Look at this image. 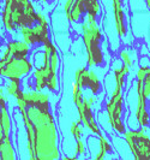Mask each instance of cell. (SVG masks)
<instances>
[{
	"label": "cell",
	"mask_w": 150,
	"mask_h": 160,
	"mask_svg": "<svg viewBox=\"0 0 150 160\" xmlns=\"http://www.w3.org/2000/svg\"><path fill=\"white\" fill-rule=\"evenodd\" d=\"M31 46L28 45L24 40H10L6 42V45L2 47V51L0 53V59L7 60L8 58H25L30 54Z\"/></svg>",
	"instance_id": "9c48e42d"
},
{
	"label": "cell",
	"mask_w": 150,
	"mask_h": 160,
	"mask_svg": "<svg viewBox=\"0 0 150 160\" xmlns=\"http://www.w3.org/2000/svg\"><path fill=\"white\" fill-rule=\"evenodd\" d=\"M34 70V63L28 57L25 58H15L11 57L6 60L4 68L0 70V75L6 80H23L29 76Z\"/></svg>",
	"instance_id": "8992f818"
},
{
	"label": "cell",
	"mask_w": 150,
	"mask_h": 160,
	"mask_svg": "<svg viewBox=\"0 0 150 160\" xmlns=\"http://www.w3.org/2000/svg\"><path fill=\"white\" fill-rule=\"evenodd\" d=\"M36 8L32 0H4L1 21L5 32L13 35L23 27H34L37 23Z\"/></svg>",
	"instance_id": "7a4b0ae2"
},
{
	"label": "cell",
	"mask_w": 150,
	"mask_h": 160,
	"mask_svg": "<svg viewBox=\"0 0 150 160\" xmlns=\"http://www.w3.org/2000/svg\"><path fill=\"white\" fill-rule=\"evenodd\" d=\"M85 15H87V8H85L84 0H76L73 6H72L71 11H70V13L66 15V18H67L69 23L77 24L83 22Z\"/></svg>",
	"instance_id": "4fadbf2b"
},
{
	"label": "cell",
	"mask_w": 150,
	"mask_h": 160,
	"mask_svg": "<svg viewBox=\"0 0 150 160\" xmlns=\"http://www.w3.org/2000/svg\"><path fill=\"white\" fill-rule=\"evenodd\" d=\"M36 18H37V23L49 24V21H48L47 16H46L42 11H37V12H36Z\"/></svg>",
	"instance_id": "603a6c76"
},
{
	"label": "cell",
	"mask_w": 150,
	"mask_h": 160,
	"mask_svg": "<svg viewBox=\"0 0 150 160\" xmlns=\"http://www.w3.org/2000/svg\"><path fill=\"white\" fill-rule=\"evenodd\" d=\"M21 92L22 90H19L15 98L21 96ZM24 108L28 113L29 118L31 119L34 129H35L36 160L61 159V152L59 148L58 127H56V118L53 113L51 112V108L30 106L25 102H24Z\"/></svg>",
	"instance_id": "6da1fadb"
},
{
	"label": "cell",
	"mask_w": 150,
	"mask_h": 160,
	"mask_svg": "<svg viewBox=\"0 0 150 160\" xmlns=\"http://www.w3.org/2000/svg\"><path fill=\"white\" fill-rule=\"evenodd\" d=\"M106 112L108 117V123L113 130H115L118 134L124 135L125 125L123 122V113H124V94L123 88L117 87L113 90L111 99L106 104Z\"/></svg>",
	"instance_id": "277c9868"
},
{
	"label": "cell",
	"mask_w": 150,
	"mask_h": 160,
	"mask_svg": "<svg viewBox=\"0 0 150 160\" xmlns=\"http://www.w3.org/2000/svg\"><path fill=\"white\" fill-rule=\"evenodd\" d=\"M124 0H112V10H113V17H114V24L115 30L118 32L119 38H124L127 32L126 16L123 8Z\"/></svg>",
	"instance_id": "30bf717a"
},
{
	"label": "cell",
	"mask_w": 150,
	"mask_h": 160,
	"mask_svg": "<svg viewBox=\"0 0 150 160\" xmlns=\"http://www.w3.org/2000/svg\"><path fill=\"white\" fill-rule=\"evenodd\" d=\"M46 89L51 93H58L59 89H60V82H59V77L58 75H53L49 77V80L47 81V86H46Z\"/></svg>",
	"instance_id": "ffe728a7"
},
{
	"label": "cell",
	"mask_w": 150,
	"mask_h": 160,
	"mask_svg": "<svg viewBox=\"0 0 150 160\" xmlns=\"http://www.w3.org/2000/svg\"><path fill=\"white\" fill-rule=\"evenodd\" d=\"M124 136L134 159L150 160V137L143 130H130Z\"/></svg>",
	"instance_id": "5b68a950"
},
{
	"label": "cell",
	"mask_w": 150,
	"mask_h": 160,
	"mask_svg": "<svg viewBox=\"0 0 150 160\" xmlns=\"http://www.w3.org/2000/svg\"><path fill=\"white\" fill-rule=\"evenodd\" d=\"M82 39L87 51L88 68H103L106 64L101 43L103 42V34L101 32L97 17L87 13L83 22L80 23Z\"/></svg>",
	"instance_id": "3957f363"
},
{
	"label": "cell",
	"mask_w": 150,
	"mask_h": 160,
	"mask_svg": "<svg viewBox=\"0 0 150 160\" xmlns=\"http://www.w3.org/2000/svg\"><path fill=\"white\" fill-rule=\"evenodd\" d=\"M77 111H78L79 119L82 120L83 123V127L87 128L90 132H93L96 136H101L102 132L100 130V127L97 124V122L95 119L94 113H93V106L88 102L87 98L84 96L83 99V102L77 106Z\"/></svg>",
	"instance_id": "ba28073f"
},
{
	"label": "cell",
	"mask_w": 150,
	"mask_h": 160,
	"mask_svg": "<svg viewBox=\"0 0 150 160\" xmlns=\"http://www.w3.org/2000/svg\"><path fill=\"white\" fill-rule=\"evenodd\" d=\"M137 92H141L144 96L150 99V68L142 66L137 72Z\"/></svg>",
	"instance_id": "7c38bea8"
},
{
	"label": "cell",
	"mask_w": 150,
	"mask_h": 160,
	"mask_svg": "<svg viewBox=\"0 0 150 160\" xmlns=\"http://www.w3.org/2000/svg\"><path fill=\"white\" fill-rule=\"evenodd\" d=\"M145 2H147V5H148V8L150 10V0H145Z\"/></svg>",
	"instance_id": "cb8c5ba5"
},
{
	"label": "cell",
	"mask_w": 150,
	"mask_h": 160,
	"mask_svg": "<svg viewBox=\"0 0 150 160\" xmlns=\"http://www.w3.org/2000/svg\"><path fill=\"white\" fill-rule=\"evenodd\" d=\"M18 32H19V35L22 36V39H23L28 45H30V46L41 45L39 41V38H37V35L35 34L32 27H23V28H19V29H18Z\"/></svg>",
	"instance_id": "9a60e30c"
},
{
	"label": "cell",
	"mask_w": 150,
	"mask_h": 160,
	"mask_svg": "<svg viewBox=\"0 0 150 160\" xmlns=\"http://www.w3.org/2000/svg\"><path fill=\"white\" fill-rule=\"evenodd\" d=\"M34 1H40V0H34Z\"/></svg>",
	"instance_id": "d4e9b609"
},
{
	"label": "cell",
	"mask_w": 150,
	"mask_h": 160,
	"mask_svg": "<svg viewBox=\"0 0 150 160\" xmlns=\"http://www.w3.org/2000/svg\"><path fill=\"white\" fill-rule=\"evenodd\" d=\"M87 152V142H84L82 138L76 141V147H75V155L76 157H82Z\"/></svg>",
	"instance_id": "7402d4cb"
},
{
	"label": "cell",
	"mask_w": 150,
	"mask_h": 160,
	"mask_svg": "<svg viewBox=\"0 0 150 160\" xmlns=\"http://www.w3.org/2000/svg\"><path fill=\"white\" fill-rule=\"evenodd\" d=\"M5 90H6L7 95L15 98L17 93L19 90H22V80H18V78L7 80L6 83H5Z\"/></svg>",
	"instance_id": "e0dca14e"
},
{
	"label": "cell",
	"mask_w": 150,
	"mask_h": 160,
	"mask_svg": "<svg viewBox=\"0 0 150 160\" xmlns=\"http://www.w3.org/2000/svg\"><path fill=\"white\" fill-rule=\"evenodd\" d=\"M100 137V152L96 157V160H102L107 158V154L109 153H114V149L112 147L111 142L108 141V138L104 136V135H101Z\"/></svg>",
	"instance_id": "2e32d148"
},
{
	"label": "cell",
	"mask_w": 150,
	"mask_h": 160,
	"mask_svg": "<svg viewBox=\"0 0 150 160\" xmlns=\"http://www.w3.org/2000/svg\"><path fill=\"white\" fill-rule=\"evenodd\" d=\"M137 94H138V104H137V111H136V119L142 129L149 128L150 116L147 110V100L148 99L141 92H137Z\"/></svg>",
	"instance_id": "8fae6325"
},
{
	"label": "cell",
	"mask_w": 150,
	"mask_h": 160,
	"mask_svg": "<svg viewBox=\"0 0 150 160\" xmlns=\"http://www.w3.org/2000/svg\"><path fill=\"white\" fill-rule=\"evenodd\" d=\"M75 81L77 82L80 88L88 89L91 94L97 95L100 92H101V81L99 78V75L95 71L88 69L85 66L83 68H79L75 72Z\"/></svg>",
	"instance_id": "52a82bcc"
},
{
	"label": "cell",
	"mask_w": 150,
	"mask_h": 160,
	"mask_svg": "<svg viewBox=\"0 0 150 160\" xmlns=\"http://www.w3.org/2000/svg\"><path fill=\"white\" fill-rule=\"evenodd\" d=\"M84 4H85V8H87V13L99 17L100 12H101V6H100L99 0H84Z\"/></svg>",
	"instance_id": "d6986e66"
},
{
	"label": "cell",
	"mask_w": 150,
	"mask_h": 160,
	"mask_svg": "<svg viewBox=\"0 0 150 160\" xmlns=\"http://www.w3.org/2000/svg\"><path fill=\"white\" fill-rule=\"evenodd\" d=\"M17 153L11 136H4L0 143V160H16Z\"/></svg>",
	"instance_id": "5bb4252c"
},
{
	"label": "cell",
	"mask_w": 150,
	"mask_h": 160,
	"mask_svg": "<svg viewBox=\"0 0 150 160\" xmlns=\"http://www.w3.org/2000/svg\"><path fill=\"white\" fill-rule=\"evenodd\" d=\"M70 134L75 138V141H77L79 138H82L84 135V130H83V123L80 119L73 120L70 125Z\"/></svg>",
	"instance_id": "ac0fdd59"
},
{
	"label": "cell",
	"mask_w": 150,
	"mask_h": 160,
	"mask_svg": "<svg viewBox=\"0 0 150 160\" xmlns=\"http://www.w3.org/2000/svg\"><path fill=\"white\" fill-rule=\"evenodd\" d=\"M119 58L123 60V63L124 64H126L127 66H130V68H132L133 66V58H132V52L128 49V48H124V49H121L120 51V53H119Z\"/></svg>",
	"instance_id": "44dd1931"
}]
</instances>
